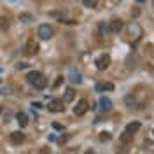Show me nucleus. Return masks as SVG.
<instances>
[{
    "label": "nucleus",
    "mask_w": 154,
    "mask_h": 154,
    "mask_svg": "<svg viewBox=\"0 0 154 154\" xmlns=\"http://www.w3.org/2000/svg\"><path fill=\"white\" fill-rule=\"evenodd\" d=\"M26 81H28L35 89H44V88L48 86V79H46V75L40 74V72H37V70H32L28 75H26Z\"/></svg>",
    "instance_id": "f257e3e1"
},
{
    "label": "nucleus",
    "mask_w": 154,
    "mask_h": 154,
    "mask_svg": "<svg viewBox=\"0 0 154 154\" xmlns=\"http://www.w3.org/2000/svg\"><path fill=\"white\" fill-rule=\"evenodd\" d=\"M126 32H128L130 40H138V38L142 37V26H140L138 23H130L128 28H126Z\"/></svg>",
    "instance_id": "f03ea898"
},
{
    "label": "nucleus",
    "mask_w": 154,
    "mask_h": 154,
    "mask_svg": "<svg viewBox=\"0 0 154 154\" xmlns=\"http://www.w3.org/2000/svg\"><path fill=\"white\" fill-rule=\"evenodd\" d=\"M37 32H38V37L44 38V40H48V38H51L53 35H54V30H53V26H51V25H48V23L40 25Z\"/></svg>",
    "instance_id": "7ed1b4c3"
},
{
    "label": "nucleus",
    "mask_w": 154,
    "mask_h": 154,
    "mask_svg": "<svg viewBox=\"0 0 154 154\" xmlns=\"http://www.w3.org/2000/svg\"><path fill=\"white\" fill-rule=\"evenodd\" d=\"M25 53H26L28 56H35L38 53V44L33 38H28V40H26V44H25Z\"/></svg>",
    "instance_id": "20e7f679"
},
{
    "label": "nucleus",
    "mask_w": 154,
    "mask_h": 154,
    "mask_svg": "<svg viewBox=\"0 0 154 154\" xmlns=\"http://www.w3.org/2000/svg\"><path fill=\"white\" fill-rule=\"evenodd\" d=\"M88 109H89V103H88V100L82 98V100L77 102V107H74V114L81 117V116H84L88 112Z\"/></svg>",
    "instance_id": "39448f33"
},
{
    "label": "nucleus",
    "mask_w": 154,
    "mask_h": 154,
    "mask_svg": "<svg viewBox=\"0 0 154 154\" xmlns=\"http://www.w3.org/2000/svg\"><path fill=\"white\" fill-rule=\"evenodd\" d=\"M95 65H96L98 70H107L109 65H110V56H109V54H102V56H98L96 58V61H95Z\"/></svg>",
    "instance_id": "423d86ee"
},
{
    "label": "nucleus",
    "mask_w": 154,
    "mask_h": 154,
    "mask_svg": "<svg viewBox=\"0 0 154 154\" xmlns=\"http://www.w3.org/2000/svg\"><path fill=\"white\" fill-rule=\"evenodd\" d=\"M123 28H125V21H123L121 18H114L110 23H109V30H110L112 33H119Z\"/></svg>",
    "instance_id": "0eeeda50"
},
{
    "label": "nucleus",
    "mask_w": 154,
    "mask_h": 154,
    "mask_svg": "<svg viewBox=\"0 0 154 154\" xmlns=\"http://www.w3.org/2000/svg\"><path fill=\"white\" fill-rule=\"evenodd\" d=\"M48 109H49V112H63L65 110V103H63V100H51L49 102V105H48Z\"/></svg>",
    "instance_id": "6e6552de"
},
{
    "label": "nucleus",
    "mask_w": 154,
    "mask_h": 154,
    "mask_svg": "<svg viewBox=\"0 0 154 154\" xmlns=\"http://www.w3.org/2000/svg\"><path fill=\"white\" fill-rule=\"evenodd\" d=\"M9 140H11V144H14V145L23 144V142H25V133H21V131H12V133L9 135Z\"/></svg>",
    "instance_id": "1a4fd4ad"
},
{
    "label": "nucleus",
    "mask_w": 154,
    "mask_h": 154,
    "mask_svg": "<svg viewBox=\"0 0 154 154\" xmlns=\"http://www.w3.org/2000/svg\"><path fill=\"white\" fill-rule=\"evenodd\" d=\"M98 103H100V109H102L103 112H109V110H112V102H110V98H107V96H100Z\"/></svg>",
    "instance_id": "9d476101"
},
{
    "label": "nucleus",
    "mask_w": 154,
    "mask_h": 154,
    "mask_svg": "<svg viewBox=\"0 0 154 154\" xmlns=\"http://www.w3.org/2000/svg\"><path fill=\"white\" fill-rule=\"evenodd\" d=\"M68 79H70V82H74V84H79V82L82 81V79H81V72H79L77 68H70Z\"/></svg>",
    "instance_id": "9b49d317"
},
{
    "label": "nucleus",
    "mask_w": 154,
    "mask_h": 154,
    "mask_svg": "<svg viewBox=\"0 0 154 154\" xmlns=\"http://www.w3.org/2000/svg\"><path fill=\"white\" fill-rule=\"evenodd\" d=\"M74 98H75V91H74L72 88H67V89H65V96H63V103L74 102Z\"/></svg>",
    "instance_id": "f8f14e48"
},
{
    "label": "nucleus",
    "mask_w": 154,
    "mask_h": 154,
    "mask_svg": "<svg viewBox=\"0 0 154 154\" xmlns=\"http://www.w3.org/2000/svg\"><path fill=\"white\" fill-rule=\"evenodd\" d=\"M119 142L123 145H128V144H131L133 142V135H130L128 131H123V135L119 137Z\"/></svg>",
    "instance_id": "ddd939ff"
},
{
    "label": "nucleus",
    "mask_w": 154,
    "mask_h": 154,
    "mask_svg": "<svg viewBox=\"0 0 154 154\" xmlns=\"http://www.w3.org/2000/svg\"><path fill=\"white\" fill-rule=\"evenodd\" d=\"M138 130H140V123H138V121H135V123H130V125L126 126L125 131H128L130 135H135Z\"/></svg>",
    "instance_id": "4468645a"
},
{
    "label": "nucleus",
    "mask_w": 154,
    "mask_h": 154,
    "mask_svg": "<svg viewBox=\"0 0 154 154\" xmlns=\"http://www.w3.org/2000/svg\"><path fill=\"white\" fill-rule=\"evenodd\" d=\"M112 89H114L112 82H100V84H96V91H112Z\"/></svg>",
    "instance_id": "2eb2a0df"
},
{
    "label": "nucleus",
    "mask_w": 154,
    "mask_h": 154,
    "mask_svg": "<svg viewBox=\"0 0 154 154\" xmlns=\"http://www.w3.org/2000/svg\"><path fill=\"white\" fill-rule=\"evenodd\" d=\"M16 119H18V123H19L21 128L28 125V116L25 114V112H18V114H16Z\"/></svg>",
    "instance_id": "dca6fc26"
},
{
    "label": "nucleus",
    "mask_w": 154,
    "mask_h": 154,
    "mask_svg": "<svg viewBox=\"0 0 154 154\" xmlns=\"http://www.w3.org/2000/svg\"><path fill=\"white\" fill-rule=\"evenodd\" d=\"M7 28H9V19L7 18H0V30L5 32Z\"/></svg>",
    "instance_id": "f3484780"
},
{
    "label": "nucleus",
    "mask_w": 154,
    "mask_h": 154,
    "mask_svg": "<svg viewBox=\"0 0 154 154\" xmlns=\"http://www.w3.org/2000/svg\"><path fill=\"white\" fill-rule=\"evenodd\" d=\"M19 19L25 21V23H32L33 21V16L32 14H19Z\"/></svg>",
    "instance_id": "a211bd4d"
},
{
    "label": "nucleus",
    "mask_w": 154,
    "mask_h": 154,
    "mask_svg": "<svg viewBox=\"0 0 154 154\" xmlns=\"http://www.w3.org/2000/svg\"><path fill=\"white\" fill-rule=\"evenodd\" d=\"M100 140H102V142H109V140H110V133L102 131V133H100Z\"/></svg>",
    "instance_id": "6ab92c4d"
},
{
    "label": "nucleus",
    "mask_w": 154,
    "mask_h": 154,
    "mask_svg": "<svg viewBox=\"0 0 154 154\" xmlns=\"http://www.w3.org/2000/svg\"><path fill=\"white\" fill-rule=\"evenodd\" d=\"M61 82H63V77L60 75V77H56V81H54V84H53V88L56 89V88H60L61 86Z\"/></svg>",
    "instance_id": "aec40b11"
},
{
    "label": "nucleus",
    "mask_w": 154,
    "mask_h": 154,
    "mask_svg": "<svg viewBox=\"0 0 154 154\" xmlns=\"http://www.w3.org/2000/svg\"><path fill=\"white\" fill-rule=\"evenodd\" d=\"M96 2H98V0H84V5H86V7H95Z\"/></svg>",
    "instance_id": "412c9836"
},
{
    "label": "nucleus",
    "mask_w": 154,
    "mask_h": 154,
    "mask_svg": "<svg viewBox=\"0 0 154 154\" xmlns=\"http://www.w3.org/2000/svg\"><path fill=\"white\" fill-rule=\"evenodd\" d=\"M98 28H100V32H102V33H107V32H110V30H109V26H105L103 23H100V25H98Z\"/></svg>",
    "instance_id": "4be33fe9"
},
{
    "label": "nucleus",
    "mask_w": 154,
    "mask_h": 154,
    "mask_svg": "<svg viewBox=\"0 0 154 154\" xmlns=\"http://www.w3.org/2000/svg\"><path fill=\"white\" fill-rule=\"evenodd\" d=\"M28 67V63H18V65H16V68H18V70H21V68H26Z\"/></svg>",
    "instance_id": "5701e85b"
},
{
    "label": "nucleus",
    "mask_w": 154,
    "mask_h": 154,
    "mask_svg": "<svg viewBox=\"0 0 154 154\" xmlns=\"http://www.w3.org/2000/svg\"><path fill=\"white\" fill-rule=\"evenodd\" d=\"M53 128H54V130H58V131H60V130H63V126L60 125V123H54V125H53Z\"/></svg>",
    "instance_id": "b1692460"
},
{
    "label": "nucleus",
    "mask_w": 154,
    "mask_h": 154,
    "mask_svg": "<svg viewBox=\"0 0 154 154\" xmlns=\"http://www.w3.org/2000/svg\"><path fill=\"white\" fill-rule=\"evenodd\" d=\"M84 154H96V152H95V151H91V149H89V151H86Z\"/></svg>",
    "instance_id": "393cba45"
},
{
    "label": "nucleus",
    "mask_w": 154,
    "mask_h": 154,
    "mask_svg": "<svg viewBox=\"0 0 154 154\" xmlns=\"http://www.w3.org/2000/svg\"><path fill=\"white\" fill-rule=\"evenodd\" d=\"M11 2H18V0H11Z\"/></svg>",
    "instance_id": "a878e982"
},
{
    "label": "nucleus",
    "mask_w": 154,
    "mask_h": 154,
    "mask_svg": "<svg viewBox=\"0 0 154 154\" xmlns=\"http://www.w3.org/2000/svg\"><path fill=\"white\" fill-rule=\"evenodd\" d=\"M0 112H2V105H0Z\"/></svg>",
    "instance_id": "bb28decb"
},
{
    "label": "nucleus",
    "mask_w": 154,
    "mask_h": 154,
    "mask_svg": "<svg viewBox=\"0 0 154 154\" xmlns=\"http://www.w3.org/2000/svg\"><path fill=\"white\" fill-rule=\"evenodd\" d=\"M0 84H2V79H0Z\"/></svg>",
    "instance_id": "cd10ccee"
}]
</instances>
